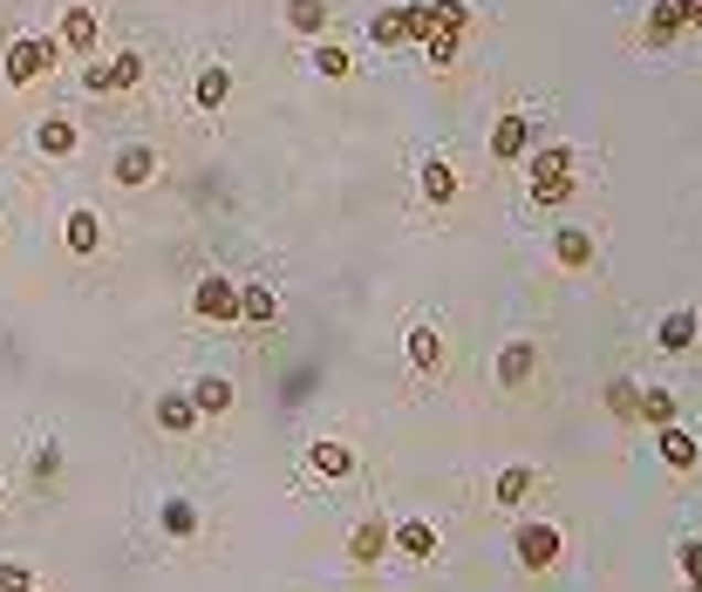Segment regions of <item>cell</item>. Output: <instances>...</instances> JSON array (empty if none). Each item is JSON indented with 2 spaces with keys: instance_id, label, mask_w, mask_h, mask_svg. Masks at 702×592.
<instances>
[{
  "instance_id": "obj_23",
  "label": "cell",
  "mask_w": 702,
  "mask_h": 592,
  "mask_svg": "<svg viewBox=\"0 0 702 592\" xmlns=\"http://www.w3.org/2000/svg\"><path fill=\"white\" fill-rule=\"evenodd\" d=\"M191 103H199L205 116H219V109L232 103V68H225V62H212V68H199V83H191Z\"/></svg>"
},
{
  "instance_id": "obj_33",
  "label": "cell",
  "mask_w": 702,
  "mask_h": 592,
  "mask_svg": "<svg viewBox=\"0 0 702 592\" xmlns=\"http://www.w3.org/2000/svg\"><path fill=\"white\" fill-rule=\"evenodd\" d=\"M28 477H34V484H55V477H62V443H55V437H49V443H34Z\"/></svg>"
},
{
  "instance_id": "obj_2",
  "label": "cell",
  "mask_w": 702,
  "mask_h": 592,
  "mask_svg": "<svg viewBox=\"0 0 702 592\" xmlns=\"http://www.w3.org/2000/svg\"><path fill=\"white\" fill-rule=\"evenodd\" d=\"M55 62H62V42H55V34H14L0 68H8V89H34L42 75H55Z\"/></svg>"
},
{
  "instance_id": "obj_9",
  "label": "cell",
  "mask_w": 702,
  "mask_h": 592,
  "mask_svg": "<svg viewBox=\"0 0 702 592\" xmlns=\"http://www.w3.org/2000/svg\"><path fill=\"white\" fill-rule=\"evenodd\" d=\"M199 525H205L199 497H184V491H164V497H158V531H164L171 545H191V538H199Z\"/></svg>"
},
{
  "instance_id": "obj_18",
  "label": "cell",
  "mask_w": 702,
  "mask_h": 592,
  "mask_svg": "<svg viewBox=\"0 0 702 592\" xmlns=\"http://www.w3.org/2000/svg\"><path fill=\"white\" fill-rule=\"evenodd\" d=\"M416 191L430 197L437 212H444V205H457V191H464V184H457V164H450V157H423V171H416Z\"/></svg>"
},
{
  "instance_id": "obj_15",
  "label": "cell",
  "mask_w": 702,
  "mask_h": 592,
  "mask_svg": "<svg viewBox=\"0 0 702 592\" xmlns=\"http://www.w3.org/2000/svg\"><path fill=\"white\" fill-rule=\"evenodd\" d=\"M532 375H539V341L532 334H512V341L498 347V381L504 388H525Z\"/></svg>"
},
{
  "instance_id": "obj_13",
  "label": "cell",
  "mask_w": 702,
  "mask_h": 592,
  "mask_svg": "<svg viewBox=\"0 0 702 592\" xmlns=\"http://www.w3.org/2000/svg\"><path fill=\"white\" fill-rule=\"evenodd\" d=\"M539 484H545V470H539V463H504L498 477H491V504H498V510H519Z\"/></svg>"
},
{
  "instance_id": "obj_4",
  "label": "cell",
  "mask_w": 702,
  "mask_h": 592,
  "mask_svg": "<svg viewBox=\"0 0 702 592\" xmlns=\"http://www.w3.org/2000/svg\"><path fill=\"white\" fill-rule=\"evenodd\" d=\"M191 313H199L205 327H232L240 321V287H232L225 272H205V280L191 287Z\"/></svg>"
},
{
  "instance_id": "obj_35",
  "label": "cell",
  "mask_w": 702,
  "mask_h": 592,
  "mask_svg": "<svg viewBox=\"0 0 702 592\" xmlns=\"http://www.w3.org/2000/svg\"><path fill=\"white\" fill-rule=\"evenodd\" d=\"M457 42H464V34H430V42H423V62H430L437 75H450L457 68Z\"/></svg>"
},
{
  "instance_id": "obj_7",
  "label": "cell",
  "mask_w": 702,
  "mask_h": 592,
  "mask_svg": "<svg viewBox=\"0 0 702 592\" xmlns=\"http://www.w3.org/2000/svg\"><path fill=\"white\" fill-rule=\"evenodd\" d=\"M532 143H539V130H532L525 109H504L498 123H491V157H498V164H519V157H532Z\"/></svg>"
},
{
  "instance_id": "obj_29",
  "label": "cell",
  "mask_w": 702,
  "mask_h": 592,
  "mask_svg": "<svg viewBox=\"0 0 702 592\" xmlns=\"http://www.w3.org/2000/svg\"><path fill=\"white\" fill-rule=\"evenodd\" d=\"M287 28L321 42V34H328V0H287Z\"/></svg>"
},
{
  "instance_id": "obj_40",
  "label": "cell",
  "mask_w": 702,
  "mask_h": 592,
  "mask_svg": "<svg viewBox=\"0 0 702 592\" xmlns=\"http://www.w3.org/2000/svg\"><path fill=\"white\" fill-rule=\"evenodd\" d=\"M682 592H702V585H682Z\"/></svg>"
},
{
  "instance_id": "obj_22",
  "label": "cell",
  "mask_w": 702,
  "mask_h": 592,
  "mask_svg": "<svg viewBox=\"0 0 702 592\" xmlns=\"http://www.w3.org/2000/svg\"><path fill=\"white\" fill-rule=\"evenodd\" d=\"M403 354H410V368H416V375H437V368H444V334H437L430 321H416L410 341H403Z\"/></svg>"
},
{
  "instance_id": "obj_32",
  "label": "cell",
  "mask_w": 702,
  "mask_h": 592,
  "mask_svg": "<svg viewBox=\"0 0 702 592\" xmlns=\"http://www.w3.org/2000/svg\"><path fill=\"white\" fill-rule=\"evenodd\" d=\"M464 28H471L464 0H430V34H464Z\"/></svg>"
},
{
  "instance_id": "obj_21",
  "label": "cell",
  "mask_w": 702,
  "mask_h": 592,
  "mask_svg": "<svg viewBox=\"0 0 702 592\" xmlns=\"http://www.w3.org/2000/svg\"><path fill=\"white\" fill-rule=\"evenodd\" d=\"M573 164H579V150H573V143H532L525 177H532V184H545V177H566Z\"/></svg>"
},
{
  "instance_id": "obj_30",
  "label": "cell",
  "mask_w": 702,
  "mask_h": 592,
  "mask_svg": "<svg viewBox=\"0 0 702 592\" xmlns=\"http://www.w3.org/2000/svg\"><path fill=\"white\" fill-rule=\"evenodd\" d=\"M676 416H682V402H676V388H661V381H655V388H641V422H648V429H661V422H676Z\"/></svg>"
},
{
  "instance_id": "obj_16",
  "label": "cell",
  "mask_w": 702,
  "mask_h": 592,
  "mask_svg": "<svg viewBox=\"0 0 702 592\" xmlns=\"http://www.w3.org/2000/svg\"><path fill=\"white\" fill-rule=\"evenodd\" d=\"M553 259H560L566 272H587V266L600 259V239H594L587 225H560V232H553Z\"/></svg>"
},
{
  "instance_id": "obj_34",
  "label": "cell",
  "mask_w": 702,
  "mask_h": 592,
  "mask_svg": "<svg viewBox=\"0 0 702 592\" xmlns=\"http://www.w3.org/2000/svg\"><path fill=\"white\" fill-rule=\"evenodd\" d=\"M676 572H682V585H702V531L676 538Z\"/></svg>"
},
{
  "instance_id": "obj_3",
  "label": "cell",
  "mask_w": 702,
  "mask_h": 592,
  "mask_svg": "<svg viewBox=\"0 0 702 592\" xmlns=\"http://www.w3.org/2000/svg\"><path fill=\"white\" fill-rule=\"evenodd\" d=\"M369 42H375V49H410V42H430V0H403V8H382V14H369Z\"/></svg>"
},
{
  "instance_id": "obj_37",
  "label": "cell",
  "mask_w": 702,
  "mask_h": 592,
  "mask_svg": "<svg viewBox=\"0 0 702 592\" xmlns=\"http://www.w3.org/2000/svg\"><path fill=\"white\" fill-rule=\"evenodd\" d=\"M14 585H34V566L28 559H0V592H14Z\"/></svg>"
},
{
  "instance_id": "obj_20",
  "label": "cell",
  "mask_w": 702,
  "mask_h": 592,
  "mask_svg": "<svg viewBox=\"0 0 702 592\" xmlns=\"http://www.w3.org/2000/svg\"><path fill=\"white\" fill-rule=\"evenodd\" d=\"M34 150H42V157H55V164H68V157L83 150V137H75V123H68V116H42V123H34Z\"/></svg>"
},
{
  "instance_id": "obj_19",
  "label": "cell",
  "mask_w": 702,
  "mask_h": 592,
  "mask_svg": "<svg viewBox=\"0 0 702 592\" xmlns=\"http://www.w3.org/2000/svg\"><path fill=\"white\" fill-rule=\"evenodd\" d=\"M199 422L205 416H199V402H191V388H164L158 395V429H164V437H191Z\"/></svg>"
},
{
  "instance_id": "obj_26",
  "label": "cell",
  "mask_w": 702,
  "mask_h": 592,
  "mask_svg": "<svg viewBox=\"0 0 702 592\" xmlns=\"http://www.w3.org/2000/svg\"><path fill=\"white\" fill-rule=\"evenodd\" d=\"M307 62H315V75H328V83H348V75H355V55H348L341 42H328V34L307 49Z\"/></svg>"
},
{
  "instance_id": "obj_25",
  "label": "cell",
  "mask_w": 702,
  "mask_h": 592,
  "mask_svg": "<svg viewBox=\"0 0 702 592\" xmlns=\"http://www.w3.org/2000/svg\"><path fill=\"white\" fill-rule=\"evenodd\" d=\"M191 402H199V416H232L240 388H232V375H199L191 381Z\"/></svg>"
},
{
  "instance_id": "obj_36",
  "label": "cell",
  "mask_w": 702,
  "mask_h": 592,
  "mask_svg": "<svg viewBox=\"0 0 702 592\" xmlns=\"http://www.w3.org/2000/svg\"><path fill=\"white\" fill-rule=\"evenodd\" d=\"M532 197H539V205H566V197H579V184H573V171H566V177H545V184H532Z\"/></svg>"
},
{
  "instance_id": "obj_17",
  "label": "cell",
  "mask_w": 702,
  "mask_h": 592,
  "mask_svg": "<svg viewBox=\"0 0 702 592\" xmlns=\"http://www.w3.org/2000/svg\"><path fill=\"white\" fill-rule=\"evenodd\" d=\"M382 551H389V518H362L355 531H348V566L355 572L382 566Z\"/></svg>"
},
{
  "instance_id": "obj_38",
  "label": "cell",
  "mask_w": 702,
  "mask_h": 592,
  "mask_svg": "<svg viewBox=\"0 0 702 592\" xmlns=\"http://www.w3.org/2000/svg\"><path fill=\"white\" fill-rule=\"evenodd\" d=\"M83 89H89V96H109V62H89V68H83Z\"/></svg>"
},
{
  "instance_id": "obj_14",
  "label": "cell",
  "mask_w": 702,
  "mask_h": 592,
  "mask_svg": "<svg viewBox=\"0 0 702 592\" xmlns=\"http://www.w3.org/2000/svg\"><path fill=\"white\" fill-rule=\"evenodd\" d=\"M437 545H444V531L430 518H396L389 525V551H403V559H437Z\"/></svg>"
},
{
  "instance_id": "obj_6",
  "label": "cell",
  "mask_w": 702,
  "mask_h": 592,
  "mask_svg": "<svg viewBox=\"0 0 702 592\" xmlns=\"http://www.w3.org/2000/svg\"><path fill=\"white\" fill-rule=\"evenodd\" d=\"M300 470H307V477H321V484H348V477H355V450H348L341 437H321V443H307V456H300Z\"/></svg>"
},
{
  "instance_id": "obj_5",
  "label": "cell",
  "mask_w": 702,
  "mask_h": 592,
  "mask_svg": "<svg viewBox=\"0 0 702 592\" xmlns=\"http://www.w3.org/2000/svg\"><path fill=\"white\" fill-rule=\"evenodd\" d=\"M689 28H695V0H655V8H648V28H641V42H648V49H676Z\"/></svg>"
},
{
  "instance_id": "obj_10",
  "label": "cell",
  "mask_w": 702,
  "mask_h": 592,
  "mask_svg": "<svg viewBox=\"0 0 702 592\" xmlns=\"http://www.w3.org/2000/svg\"><path fill=\"white\" fill-rule=\"evenodd\" d=\"M655 347H661V354H695V347H702V313H695V306H669V313L655 321Z\"/></svg>"
},
{
  "instance_id": "obj_1",
  "label": "cell",
  "mask_w": 702,
  "mask_h": 592,
  "mask_svg": "<svg viewBox=\"0 0 702 592\" xmlns=\"http://www.w3.org/2000/svg\"><path fill=\"white\" fill-rule=\"evenodd\" d=\"M512 559H519L525 579H553L560 559H566V531L553 518H519L512 525Z\"/></svg>"
},
{
  "instance_id": "obj_11",
  "label": "cell",
  "mask_w": 702,
  "mask_h": 592,
  "mask_svg": "<svg viewBox=\"0 0 702 592\" xmlns=\"http://www.w3.org/2000/svg\"><path fill=\"white\" fill-rule=\"evenodd\" d=\"M55 42H62V55H96L103 49V21H96V8H68L62 21H55Z\"/></svg>"
},
{
  "instance_id": "obj_8",
  "label": "cell",
  "mask_w": 702,
  "mask_h": 592,
  "mask_svg": "<svg viewBox=\"0 0 702 592\" xmlns=\"http://www.w3.org/2000/svg\"><path fill=\"white\" fill-rule=\"evenodd\" d=\"M655 456H661V470L689 477V470L702 463V437H695V429H682V422H661L655 429Z\"/></svg>"
},
{
  "instance_id": "obj_39",
  "label": "cell",
  "mask_w": 702,
  "mask_h": 592,
  "mask_svg": "<svg viewBox=\"0 0 702 592\" xmlns=\"http://www.w3.org/2000/svg\"><path fill=\"white\" fill-rule=\"evenodd\" d=\"M14 592H42V585H14Z\"/></svg>"
},
{
  "instance_id": "obj_27",
  "label": "cell",
  "mask_w": 702,
  "mask_h": 592,
  "mask_svg": "<svg viewBox=\"0 0 702 592\" xmlns=\"http://www.w3.org/2000/svg\"><path fill=\"white\" fill-rule=\"evenodd\" d=\"M607 416L614 422H641V381L635 375H614L607 381Z\"/></svg>"
},
{
  "instance_id": "obj_12",
  "label": "cell",
  "mask_w": 702,
  "mask_h": 592,
  "mask_svg": "<svg viewBox=\"0 0 702 592\" xmlns=\"http://www.w3.org/2000/svg\"><path fill=\"white\" fill-rule=\"evenodd\" d=\"M158 171H164V150H158V143H124V150H116V164H109V177L124 184V191L150 184Z\"/></svg>"
},
{
  "instance_id": "obj_24",
  "label": "cell",
  "mask_w": 702,
  "mask_h": 592,
  "mask_svg": "<svg viewBox=\"0 0 702 592\" xmlns=\"http://www.w3.org/2000/svg\"><path fill=\"white\" fill-rule=\"evenodd\" d=\"M62 246H68L75 259H96V252H103V218H96V212H68Z\"/></svg>"
},
{
  "instance_id": "obj_31",
  "label": "cell",
  "mask_w": 702,
  "mask_h": 592,
  "mask_svg": "<svg viewBox=\"0 0 702 592\" xmlns=\"http://www.w3.org/2000/svg\"><path fill=\"white\" fill-rule=\"evenodd\" d=\"M143 83V55L137 49H116L109 55V96H124V89H137Z\"/></svg>"
},
{
  "instance_id": "obj_28",
  "label": "cell",
  "mask_w": 702,
  "mask_h": 592,
  "mask_svg": "<svg viewBox=\"0 0 702 592\" xmlns=\"http://www.w3.org/2000/svg\"><path fill=\"white\" fill-rule=\"evenodd\" d=\"M240 321H253V327H273V321H280L273 287H240Z\"/></svg>"
}]
</instances>
